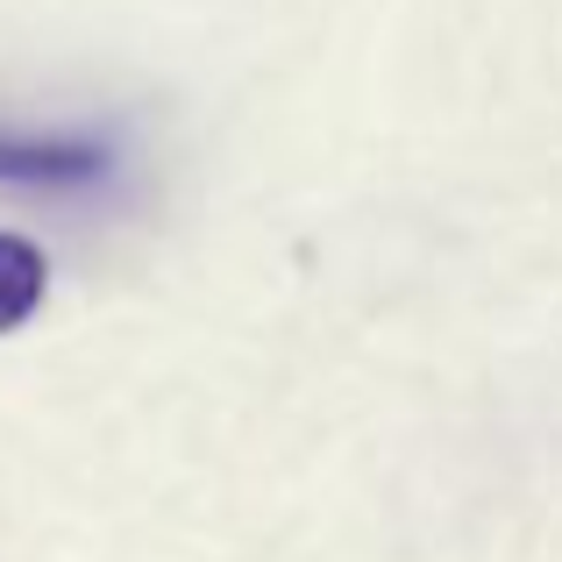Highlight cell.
Instances as JSON below:
<instances>
[{"mask_svg":"<svg viewBox=\"0 0 562 562\" xmlns=\"http://www.w3.org/2000/svg\"><path fill=\"white\" fill-rule=\"evenodd\" d=\"M114 171V150L93 136H22L0 128V186L22 192H86Z\"/></svg>","mask_w":562,"mask_h":562,"instance_id":"cell-1","label":"cell"},{"mask_svg":"<svg viewBox=\"0 0 562 562\" xmlns=\"http://www.w3.org/2000/svg\"><path fill=\"white\" fill-rule=\"evenodd\" d=\"M43 285H50L43 249L22 243V235H0V335H14L29 314H36V306H43Z\"/></svg>","mask_w":562,"mask_h":562,"instance_id":"cell-2","label":"cell"}]
</instances>
